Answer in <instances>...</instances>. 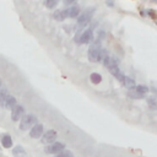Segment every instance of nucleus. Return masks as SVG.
<instances>
[{
	"instance_id": "nucleus-1",
	"label": "nucleus",
	"mask_w": 157,
	"mask_h": 157,
	"mask_svg": "<svg viewBox=\"0 0 157 157\" xmlns=\"http://www.w3.org/2000/svg\"><path fill=\"white\" fill-rule=\"evenodd\" d=\"M94 12V9H87L83 13H81L78 16V20H77V31H80V28H83L88 25L90 20L92 18V15Z\"/></svg>"
},
{
	"instance_id": "nucleus-2",
	"label": "nucleus",
	"mask_w": 157,
	"mask_h": 157,
	"mask_svg": "<svg viewBox=\"0 0 157 157\" xmlns=\"http://www.w3.org/2000/svg\"><path fill=\"white\" fill-rule=\"evenodd\" d=\"M37 124V118L36 115L33 114H26L21 118V121H20V129L21 130H28L31 129L33 125Z\"/></svg>"
},
{
	"instance_id": "nucleus-3",
	"label": "nucleus",
	"mask_w": 157,
	"mask_h": 157,
	"mask_svg": "<svg viewBox=\"0 0 157 157\" xmlns=\"http://www.w3.org/2000/svg\"><path fill=\"white\" fill-rule=\"evenodd\" d=\"M64 148H65L64 144H61V142H53L50 145H47L44 147V151H45V153H49V155H58L61 151H64Z\"/></svg>"
},
{
	"instance_id": "nucleus-4",
	"label": "nucleus",
	"mask_w": 157,
	"mask_h": 157,
	"mask_svg": "<svg viewBox=\"0 0 157 157\" xmlns=\"http://www.w3.org/2000/svg\"><path fill=\"white\" fill-rule=\"evenodd\" d=\"M75 39H76V42H77L78 44H87V43H91L92 39H93V32H92L91 28H88V29H86L80 37H76Z\"/></svg>"
},
{
	"instance_id": "nucleus-5",
	"label": "nucleus",
	"mask_w": 157,
	"mask_h": 157,
	"mask_svg": "<svg viewBox=\"0 0 157 157\" xmlns=\"http://www.w3.org/2000/svg\"><path fill=\"white\" fill-rule=\"evenodd\" d=\"M25 115V108L20 104H16L12 109H11V120L12 121H18L21 120V118Z\"/></svg>"
},
{
	"instance_id": "nucleus-6",
	"label": "nucleus",
	"mask_w": 157,
	"mask_h": 157,
	"mask_svg": "<svg viewBox=\"0 0 157 157\" xmlns=\"http://www.w3.org/2000/svg\"><path fill=\"white\" fill-rule=\"evenodd\" d=\"M55 140H56V131L55 130H48V131H45L42 135V139H40V141L43 144H45V145H50V144L55 142Z\"/></svg>"
},
{
	"instance_id": "nucleus-7",
	"label": "nucleus",
	"mask_w": 157,
	"mask_h": 157,
	"mask_svg": "<svg viewBox=\"0 0 157 157\" xmlns=\"http://www.w3.org/2000/svg\"><path fill=\"white\" fill-rule=\"evenodd\" d=\"M43 125L42 124H36V125H33L32 128H31V130H29V136L32 137V139H38V137H40L42 135H43Z\"/></svg>"
},
{
	"instance_id": "nucleus-8",
	"label": "nucleus",
	"mask_w": 157,
	"mask_h": 157,
	"mask_svg": "<svg viewBox=\"0 0 157 157\" xmlns=\"http://www.w3.org/2000/svg\"><path fill=\"white\" fill-rule=\"evenodd\" d=\"M108 69H109L110 74H112L117 80H119L120 82H123V80H124L125 75L119 70V66H118V65H110V66H108Z\"/></svg>"
},
{
	"instance_id": "nucleus-9",
	"label": "nucleus",
	"mask_w": 157,
	"mask_h": 157,
	"mask_svg": "<svg viewBox=\"0 0 157 157\" xmlns=\"http://www.w3.org/2000/svg\"><path fill=\"white\" fill-rule=\"evenodd\" d=\"M65 12H66V17L75 18V17H78V15H80V7L76 5H72V6H69L67 9H65Z\"/></svg>"
},
{
	"instance_id": "nucleus-10",
	"label": "nucleus",
	"mask_w": 157,
	"mask_h": 157,
	"mask_svg": "<svg viewBox=\"0 0 157 157\" xmlns=\"http://www.w3.org/2000/svg\"><path fill=\"white\" fill-rule=\"evenodd\" d=\"M121 83H123V85H124V87H125V88H128L129 91L134 90V88H135V86H136L135 81H134L131 77H128V76H125V77H124V80H123V82H121Z\"/></svg>"
},
{
	"instance_id": "nucleus-11",
	"label": "nucleus",
	"mask_w": 157,
	"mask_h": 157,
	"mask_svg": "<svg viewBox=\"0 0 157 157\" xmlns=\"http://www.w3.org/2000/svg\"><path fill=\"white\" fill-rule=\"evenodd\" d=\"M17 104V102H16V98L13 97V96H7V98H6V101H5V104H4V108H6V109H12L15 105Z\"/></svg>"
},
{
	"instance_id": "nucleus-12",
	"label": "nucleus",
	"mask_w": 157,
	"mask_h": 157,
	"mask_svg": "<svg viewBox=\"0 0 157 157\" xmlns=\"http://www.w3.org/2000/svg\"><path fill=\"white\" fill-rule=\"evenodd\" d=\"M53 17H54L56 21H64V20L66 18L65 9H64V10H55L54 13H53Z\"/></svg>"
},
{
	"instance_id": "nucleus-13",
	"label": "nucleus",
	"mask_w": 157,
	"mask_h": 157,
	"mask_svg": "<svg viewBox=\"0 0 157 157\" xmlns=\"http://www.w3.org/2000/svg\"><path fill=\"white\" fill-rule=\"evenodd\" d=\"M1 145H2V147H5V148L12 147V139H11V136H10V135H4V136L1 137Z\"/></svg>"
},
{
	"instance_id": "nucleus-14",
	"label": "nucleus",
	"mask_w": 157,
	"mask_h": 157,
	"mask_svg": "<svg viewBox=\"0 0 157 157\" xmlns=\"http://www.w3.org/2000/svg\"><path fill=\"white\" fill-rule=\"evenodd\" d=\"M7 96H9L7 88H6V87H1V88H0V107H4Z\"/></svg>"
},
{
	"instance_id": "nucleus-15",
	"label": "nucleus",
	"mask_w": 157,
	"mask_h": 157,
	"mask_svg": "<svg viewBox=\"0 0 157 157\" xmlns=\"http://www.w3.org/2000/svg\"><path fill=\"white\" fill-rule=\"evenodd\" d=\"M147 104L150 105L151 109L157 110V97H156V96H150V97H147Z\"/></svg>"
},
{
	"instance_id": "nucleus-16",
	"label": "nucleus",
	"mask_w": 157,
	"mask_h": 157,
	"mask_svg": "<svg viewBox=\"0 0 157 157\" xmlns=\"http://www.w3.org/2000/svg\"><path fill=\"white\" fill-rule=\"evenodd\" d=\"M12 153H13L15 157H26V151L21 146H16L12 150Z\"/></svg>"
},
{
	"instance_id": "nucleus-17",
	"label": "nucleus",
	"mask_w": 157,
	"mask_h": 157,
	"mask_svg": "<svg viewBox=\"0 0 157 157\" xmlns=\"http://www.w3.org/2000/svg\"><path fill=\"white\" fill-rule=\"evenodd\" d=\"M90 80H91L92 83L97 85V83H99V82L102 81V76H101L98 72H92V74L90 75Z\"/></svg>"
},
{
	"instance_id": "nucleus-18",
	"label": "nucleus",
	"mask_w": 157,
	"mask_h": 157,
	"mask_svg": "<svg viewBox=\"0 0 157 157\" xmlns=\"http://www.w3.org/2000/svg\"><path fill=\"white\" fill-rule=\"evenodd\" d=\"M134 91H136L137 93H140V94L145 96V94L148 92V87H147V86H144V85H137V86H135Z\"/></svg>"
},
{
	"instance_id": "nucleus-19",
	"label": "nucleus",
	"mask_w": 157,
	"mask_h": 157,
	"mask_svg": "<svg viewBox=\"0 0 157 157\" xmlns=\"http://www.w3.org/2000/svg\"><path fill=\"white\" fill-rule=\"evenodd\" d=\"M128 97H130V98H132V99H140V98H144L145 96H142V94L137 93L136 91L131 90V91H128Z\"/></svg>"
},
{
	"instance_id": "nucleus-20",
	"label": "nucleus",
	"mask_w": 157,
	"mask_h": 157,
	"mask_svg": "<svg viewBox=\"0 0 157 157\" xmlns=\"http://www.w3.org/2000/svg\"><path fill=\"white\" fill-rule=\"evenodd\" d=\"M54 157H74V155H72V152L71 151H61L60 153H58V155H55Z\"/></svg>"
},
{
	"instance_id": "nucleus-21",
	"label": "nucleus",
	"mask_w": 157,
	"mask_h": 157,
	"mask_svg": "<svg viewBox=\"0 0 157 157\" xmlns=\"http://www.w3.org/2000/svg\"><path fill=\"white\" fill-rule=\"evenodd\" d=\"M56 5H58V1L56 0H47L45 1V6L49 7V9H54Z\"/></svg>"
},
{
	"instance_id": "nucleus-22",
	"label": "nucleus",
	"mask_w": 157,
	"mask_h": 157,
	"mask_svg": "<svg viewBox=\"0 0 157 157\" xmlns=\"http://www.w3.org/2000/svg\"><path fill=\"white\" fill-rule=\"evenodd\" d=\"M105 4H107V5H109V6H113V2H112V1H107Z\"/></svg>"
},
{
	"instance_id": "nucleus-23",
	"label": "nucleus",
	"mask_w": 157,
	"mask_h": 157,
	"mask_svg": "<svg viewBox=\"0 0 157 157\" xmlns=\"http://www.w3.org/2000/svg\"><path fill=\"white\" fill-rule=\"evenodd\" d=\"M0 88H1V78H0Z\"/></svg>"
}]
</instances>
